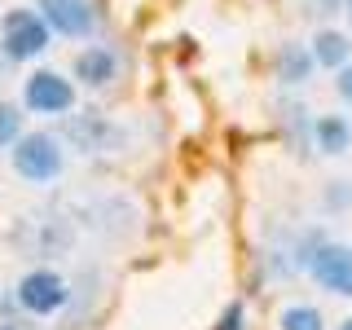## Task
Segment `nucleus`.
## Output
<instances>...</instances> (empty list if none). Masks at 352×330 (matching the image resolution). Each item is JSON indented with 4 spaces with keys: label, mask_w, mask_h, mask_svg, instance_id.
<instances>
[{
    "label": "nucleus",
    "mask_w": 352,
    "mask_h": 330,
    "mask_svg": "<svg viewBox=\"0 0 352 330\" xmlns=\"http://www.w3.org/2000/svg\"><path fill=\"white\" fill-rule=\"evenodd\" d=\"M36 9L53 27V36H66V40H93L97 27H102L93 0H40Z\"/></svg>",
    "instance_id": "0eeeda50"
},
{
    "label": "nucleus",
    "mask_w": 352,
    "mask_h": 330,
    "mask_svg": "<svg viewBox=\"0 0 352 330\" xmlns=\"http://www.w3.org/2000/svg\"><path fill=\"white\" fill-rule=\"evenodd\" d=\"M278 330H326V317L313 304H291L278 313Z\"/></svg>",
    "instance_id": "f8f14e48"
},
{
    "label": "nucleus",
    "mask_w": 352,
    "mask_h": 330,
    "mask_svg": "<svg viewBox=\"0 0 352 330\" xmlns=\"http://www.w3.org/2000/svg\"><path fill=\"white\" fill-rule=\"evenodd\" d=\"M216 330H247V304H229L225 313H220V322H216Z\"/></svg>",
    "instance_id": "4468645a"
},
{
    "label": "nucleus",
    "mask_w": 352,
    "mask_h": 330,
    "mask_svg": "<svg viewBox=\"0 0 352 330\" xmlns=\"http://www.w3.org/2000/svg\"><path fill=\"white\" fill-rule=\"evenodd\" d=\"M344 18H348V31H352V0H344Z\"/></svg>",
    "instance_id": "f3484780"
},
{
    "label": "nucleus",
    "mask_w": 352,
    "mask_h": 330,
    "mask_svg": "<svg viewBox=\"0 0 352 330\" xmlns=\"http://www.w3.org/2000/svg\"><path fill=\"white\" fill-rule=\"evenodd\" d=\"M313 146L330 154V159H339V154L352 150V124L344 115H317L313 119Z\"/></svg>",
    "instance_id": "1a4fd4ad"
},
{
    "label": "nucleus",
    "mask_w": 352,
    "mask_h": 330,
    "mask_svg": "<svg viewBox=\"0 0 352 330\" xmlns=\"http://www.w3.org/2000/svg\"><path fill=\"white\" fill-rule=\"evenodd\" d=\"M308 278H313L322 291L339 295V300H352V247L348 242H317L313 256H308Z\"/></svg>",
    "instance_id": "39448f33"
},
{
    "label": "nucleus",
    "mask_w": 352,
    "mask_h": 330,
    "mask_svg": "<svg viewBox=\"0 0 352 330\" xmlns=\"http://www.w3.org/2000/svg\"><path fill=\"white\" fill-rule=\"evenodd\" d=\"M22 137V110L14 102H0V150H9Z\"/></svg>",
    "instance_id": "ddd939ff"
},
{
    "label": "nucleus",
    "mask_w": 352,
    "mask_h": 330,
    "mask_svg": "<svg viewBox=\"0 0 352 330\" xmlns=\"http://www.w3.org/2000/svg\"><path fill=\"white\" fill-rule=\"evenodd\" d=\"M313 14H344V0H308Z\"/></svg>",
    "instance_id": "dca6fc26"
},
{
    "label": "nucleus",
    "mask_w": 352,
    "mask_h": 330,
    "mask_svg": "<svg viewBox=\"0 0 352 330\" xmlns=\"http://www.w3.org/2000/svg\"><path fill=\"white\" fill-rule=\"evenodd\" d=\"M335 93H339V97H344V102L352 106V62L335 71Z\"/></svg>",
    "instance_id": "2eb2a0df"
},
{
    "label": "nucleus",
    "mask_w": 352,
    "mask_h": 330,
    "mask_svg": "<svg viewBox=\"0 0 352 330\" xmlns=\"http://www.w3.org/2000/svg\"><path fill=\"white\" fill-rule=\"evenodd\" d=\"M62 141H71L80 154H110L119 132L102 110H71L62 115Z\"/></svg>",
    "instance_id": "423d86ee"
},
{
    "label": "nucleus",
    "mask_w": 352,
    "mask_h": 330,
    "mask_svg": "<svg viewBox=\"0 0 352 330\" xmlns=\"http://www.w3.org/2000/svg\"><path fill=\"white\" fill-rule=\"evenodd\" d=\"M14 300L27 317H53L71 304V286H66L58 269H31V273H22Z\"/></svg>",
    "instance_id": "7ed1b4c3"
},
{
    "label": "nucleus",
    "mask_w": 352,
    "mask_h": 330,
    "mask_svg": "<svg viewBox=\"0 0 352 330\" xmlns=\"http://www.w3.org/2000/svg\"><path fill=\"white\" fill-rule=\"evenodd\" d=\"M313 71H317V58L308 44H282V53H278V80L282 84L300 88L313 80Z\"/></svg>",
    "instance_id": "9b49d317"
},
{
    "label": "nucleus",
    "mask_w": 352,
    "mask_h": 330,
    "mask_svg": "<svg viewBox=\"0 0 352 330\" xmlns=\"http://www.w3.org/2000/svg\"><path fill=\"white\" fill-rule=\"evenodd\" d=\"M9 159H14V172L27 185H53L66 172V141L58 132H22V137L9 146Z\"/></svg>",
    "instance_id": "f257e3e1"
},
{
    "label": "nucleus",
    "mask_w": 352,
    "mask_h": 330,
    "mask_svg": "<svg viewBox=\"0 0 352 330\" xmlns=\"http://www.w3.org/2000/svg\"><path fill=\"white\" fill-rule=\"evenodd\" d=\"M339 330H352V317H348V322H344V326H339Z\"/></svg>",
    "instance_id": "a211bd4d"
},
{
    "label": "nucleus",
    "mask_w": 352,
    "mask_h": 330,
    "mask_svg": "<svg viewBox=\"0 0 352 330\" xmlns=\"http://www.w3.org/2000/svg\"><path fill=\"white\" fill-rule=\"evenodd\" d=\"M75 80H66L58 71H31L22 80V106L31 115H49V119H62L75 110Z\"/></svg>",
    "instance_id": "20e7f679"
},
{
    "label": "nucleus",
    "mask_w": 352,
    "mask_h": 330,
    "mask_svg": "<svg viewBox=\"0 0 352 330\" xmlns=\"http://www.w3.org/2000/svg\"><path fill=\"white\" fill-rule=\"evenodd\" d=\"M53 44V27L44 22L40 9H9L0 18V53L5 62H36Z\"/></svg>",
    "instance_id": "f03ea898"
},
{
    "label": "nucleus",
    "mask_w": 352,
    "mask_h": 330,
    "mask_svg": "<svg viewBox=\"0 0 352 330\" xmlns=\"http://www.w3.org/2000/svg\"><path fill=\"white\" fill-rule=\"evenodd\" d=\"M71 75H75L84 88H106V84H115V75H119L115 49H106V44H88V49H80V53H75V62H71Z\"/></svg>",
    "instance_id": "6e6552de"
},
{
    "label": "nucleus",
    "mask_w": 352,
    "mask_h": 330,
    "mask_svg": "<svg viewBox=\"0 0 352 330\" xmlns=\"http://www.w3.org/2000/svg\"><path fill=\"white\" fill-rule=\"evenodd\" d=\"M308 49H313V58H317L322 71H339V66L352 62V36H344V31H330V27L317 31Z\"/></svg>",
    "instance_id": "9d476101"
}]
</instances>
